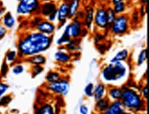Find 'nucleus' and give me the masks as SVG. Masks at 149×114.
Returning a JSON list of instances; mask_svg holds the SVG:
<instances>
[{
  "mask_svg": "<svg viewBox=\"0 0 149 114\" xmlns=\"http://www.w3.org/2000/svg\"><path fill=\"white\" fill-rule=\"evenodd\" d=\"M52 43V37L37 31L26 34L19 40L17 44L21 56L30 57L48 50Z\"/></svg>",
  "mask_w": 149,
  "mask_h": 114,
  "instance_id": "nucleus-1",
  "label": "nucleus"
},
{
  "mask_svg": "<svg viewBox=\"0 0 149 114\" xmlns=\"http://www.w3.org/2000/svg\"><path fill=\"white\" fill-rule=\"evenodd\" d=\"M127 69L122 62L111 63L103 69L102 77L107 82H116L125 76Z\"/></svg>",
  "mask_w": 149,
  "mask_h": 114,
  "instance_id": "nucleus-2",
  "label": "nucleus"
},
{
  "mask_svg": "<svg viewBox=\"0 0 149 114\" xmlns=\"http://www.w3.org/2000/svg\"><path fill=\"white\" fill-rule=\"evenodd\" d=\"M122 94V103L127 109L138 110L142 107L143 101L141 97L133 89L123 87Z\"/></svg>",
  "mask_w": 149,
  "mask_h": 114,
  "instance_id": "nucleus-3",
  "label": "nucleus"
},
{
  "mask_svg": "<svg viewBox=\"0 0 149 114\" xmlns=\"http://www.w3.org/2000/svg\"><path fill=\"white\" fill-rule=\"evenodd\" d=\"M40 0H19L17 7V13L20 16H30L39 13Z\"/></svg>",
  "mask_w": 149,
  "mask_h": 114,
  "instance_id": "nucleus-4",
  "label": "nucleus"
},
{
  "mask_svg": "<svg viewBox=\"0 0 149 114\" xmlns=\"http://www.w3.org/2000/svg\"><path fill=\"white\" fill-rule=\"evenodd\" d=\"M129 27V19L126 15H119L116 16L111 26H110L111 32L115 35H122L128 31Z\"/></svg>",
  "mask_w": 149,
  "mask_h": 114,
  "instance_id": "nucleus-5",
  "label": "nucleus"
},
{
  "mask_svg": "<svg viewBox=\"0 0 149 114\" xmlns=\"http://www.w3.org/2000/svg\"><path fill=\"white\" fill-rule=\"evenodd\" d=\"M83 30L82 23L75 19L73 22L66 26L63 33L70 39H78L83 35Z\"/></svg>",
  "mask_w": 149,
  "mask_h": 114,
  "instance_id": "nucleus-6",
  "label": "nucleus"
},
{
  "mask_svg": "<svg viewBox=\"0 0 149 114\" xmlns=\"http://www.w3.org/2000/svg\"><path fill=\"white\" fill-rule=\"evenodd\" d=\"M47 88L51 92L60 94L61 96H66L70 92V83L65 80H60L54 83H49Z\"/></svg>",
  "mask_w": 149,
  "mask_h": 114,
  "instance_id": "nucleus-7",
  "label": "nucleus"
},
{
  "mask_svg": "<svg viewBox=\"0 0 149 114\" xmlns=\"http://www.w3.org/2000/svg\"><path fill=\"white\" fill-rule=\"evenodd\" d=\"M94 21L95 26L100 29H106L109 27L107 19L106 9L100 8L97 9L95 14L94 15Z\"/></svg>",
  "mask_w": 149,
  "mask_h": 114,
  "instance_id": "nucleus-8",
  "label": "nucleus"
},
{
  "mask_svg": "<svg viewBox=\"0 0 149 114\" xmlns=\"http://www.w3.org/2000/svg\"><path fill=\"white\" fill-rule=\"evenodd\" d=\"M35 28L36 31L41 32L44 35L52 36L55 30V26L52 24V22L43 19L36 26Z\"/></svg>",
  "mask_w": 149,
  "mask_h": 114,
  "instance_id": "nucleus-9",
  "label": "nucleus"
},
{
  "mask_svg": "<svg viewBox=\"0 0 149 114\" xmlns=\"http://www.w3.org/2000/svg\"><path fill=\"white\" fill-rule=\"evenodd\" d=\"M57 10L56 6L53 2H45L43 4H41L39 9V13L43 17H47L50 15L52 13L55 12Z\"/></svg>",
  "mask_w": 149,
  "mask_h": 114,
  "instance_id": "nucleus-10",
  "label": "nucleus"
},
{
  "mask_svg": "<svg viewBox=\"0 0 149 114\" xmlns=\"http://www.w3.org/2000/svg\"><path fill=\"white\" fill-rule=\"evenodd\" d=\"M1 23L7 30H10L14 28L16 24V20L10 12L6 13L1 18Z\"/></svg>",
  "mask_w": 149,
  "mask_h": 114,
  "instance_id": "nucleus-11",
  "label": "nucleus"
},
{
  "mask_svg": "<svg viewBox=\"0 0 149 114\" xmlns=\"http://www.w3.org/2000/svg\"><path fill=\"white\" fill-rule=\"evenodd\" d=\"M68 8L69 3L64 2L57 9V17L56 19L60 23L65 22L66 19L68 17Z\"/></svg>",
  "mask_w": 149,
  "mask_h": 114,
  "instance_id": "nucleus-12",
  "label": "nucleus"
},
{
  "mask_svg": "<svg viewBox=\"0 0 149 114\" xmlns=\"http://www.w3.org/2000/svg\"><path fill=\"white\" fill-rule=\"evenodd\" d=\"M94 9L92 6H87L85 8V17H84V24L86 27L90 29L92 25L93 19H94Z\"/></svg>",
  "mask_w": 149,
  "mask_h": 114,
  "instance_id": "nucleus-13",
  "label": "nucleus"
},
{
  "mask_svg": "<svg viewBox=\"0 0 149 114\" xmlns=\"http://www.w3.org/2000/svg\"><path fill=\"white\" fill-rule=\"evenodd\" d=\"M124 111L123 104L120 101L113 102L106 110L105 114H120Z\"/></svg>",
  "mask_w": 149,
  "mask_h": 114,
  "instance_id": "nucleus-14",
  "label": "nucleus"
},
{
  "mask_svg": "<svg viewBox=\"0 0 149 114\" xmlns=\"http://www.w3.org/2000/svg\"><path fill=\"white\" fill-rule=\"evenodd\" d=\"M81 0H70L69 3L68 17L72 18L77 14Z\"/></svg>",
  "mask_w": 149,
  "mask_h": 114,
  "instance_id": "nucleus-15",
  "label": "nucleus"
},
{
  "mask_svg": "<svg viewBox=\"0 0 149 114\" xmlns=\"http://www.w3.org/2000/svg\"><path fill=\"white\" fill-rule=\"evenodd\" d=\"M28 60L30 63L32 64L33 65H43L46 62V58L43 55L39 54L28 57Z\"/></svg>",
  "mask_w": 149,
  "mask_h": 114,
  "instance_id": "nucleus-16",
  "label": "nucleus"
},
{
  "mask_svg": "<svg viewBox=\"0 0 149 114\" xmlns=\"http://www.w3.org/2000/svg\"><path fill=\"white\" fill-rule=\"evenodd\" d=\"M129 56V51L127 49H123L120 50L111 59V63L122 62L125 60Z\"/></svg>",
  "mask_w": 149,
  "mask_h": 114,
  "instance_id": "nucleus-17",
  "label": "nucleus"
},
{
  "mask_svg": "<svg viewBox=\"0 0 149 114\" xmlns=\"http://www.w3.org/2000/svg\"><path fill=\"white\" fill-rule=\"evenodd\" d=\"M105 87L102 84H98L95 87L94 91H93V96L96 100H99L102 99L103 96L104 94Z\"/></svg>",
  "mask_w": 149,
  "mask_h": 114,
  "instance_id": "nucleus-18",
  "label": "nucleus"
},
{
  "mask_svg": "<svg viewBox=\"0 0 149 114\" xmlns=\"http://www.w3.org/2000/svg\"><path fill=\"white\" fill-rule=\"evenodd\" d=\"M54 58L56 61L60 63H67L70 60V56L68 53L63 52V51H58L55 53Z\"/></svg>",
  "mask_w": 149,
  "mask_h": 114,
  "instance_id": "nucleus-19",
  "label": "nucleus"
},
{
  "mask_svg": "<svg viewBox=\"0 0 149 114\" xmlns=\"http://www.w3.org/2000/svg\"><path fill=\"white\" fill-rule=\"evenodd\" d=\"M35 114H54V111L50 104H45L39 108Z\"/></svg>",
  "mask_w": 149,
  "mask_h": 114,
  "instance_id": "nucleus-20",
  "label": "nucleus"
},
{
  "mask_svg": "<svg viewBox=\"0 0 149 114\" xmlns=\"http://www.w3.org/2000/svg\"><path fill=\"white\" fill-rule=\"evenodd\" d=\"M106 13H107V22L109 27L111 26V24L115 20L116 17V14L114 12L113 8L111 7H109L107 9H106Z\"/></svg>",
  "mask_w": 149,
  "mask_h": 114,
  "instance_id": "nucleus-21",
  "label": "nucleus"
},
{
  "mask_svg": "<svg viewBox=\"0 0 149 114\" xmlns=\"http://www.w3.org/2000/svg\"><path fill=\"white\" fill-rule=\"evenodd\" d=\"M122 91L119 88H113L109 91V96L111 99L119 100L122 98Z\"/></svg>",
  "mask_w": 149,
  "mask_h": 114,
  "instance_id": "nucleus-22",
  "label": "nucleus"
},
{
  "mask_svg": "<svg viewBox=\"0 0 149 114\" xmlns=\"http://www.w3.org/2000/svg\"><path fill=\"white\" fill-rule=\"evenodd\" d=\"M109 105L110 104L109 102V100L104 99V98H102V99L97 100L96 107L100 111H106L109 107Z\"/></svg>",
  "mask_w": 149,
  "mask_h": 114,
  "instance_id": "nucleus-23",
  "label": "nucleus"
},
{
  "mask_svg": "<svg viewBox=\"0 0 149 114\" xmlns=\"http://www.w3.org/2000/svg\"><path fill=\"white\" fill-rule=\"evenodd\" d=\"M60 80L61 76L59 74L57 73V72H50L46 76V81L49 83L56 82V81H60Z\"/></svg>",
  "mask_w": 149,
  "mask_h": 114,
  "instance_id": "nucleus-24",
  "label": "nucleus"
},
{
  "mask_svg": "<svg viewBox=\"0 0 149 114\" xmlns=\"http://www.w3.org/2000/svg\"><path fill=\"white\" fill-rule=\"evenodd\" d=\"M17 57V52L15 50H9L6 54V62L8 63H12L16 60Z\"/></svg>",
  "mask_w": 149,
  "mask_h": 114,
  "instance_id": "nucleus-25",
  "label": "nucleus"
},
{
  "mask_svg": "<svg viewBox=\"0 0 149 114\" xmlns=\"http://www.w3.org/2000/svg\"><path fill=\"white\" fill-rule=\"evenodd\" d=\"M125 8H126L125 2L122 1V2L118 3H116V4L114 5L113 10H114V12H115L116 14L120 15L125 10Z\"/></svg>",
  "mask_w": 149,
  "mask_h": 114,
  "instance_id": "nucleus-26",
  "label": "nucleus"
},
{
  "mask_svg": "<svg viewBox=\"0 0 149 114\" xmlns=\"http://www.w3.org/2000/svg\"><path fill=\"white\" fill-rule=\"evenodd\" d=\"M93 91H94V86L92 83H88L84 89L85 94L88 97H92L93 96Z\"/></svg>",
  "mask_w": 149,
  "mask_h": 114,
  "instance_id": "nucleus-27",
  "label": "nucleus"
},
{
  "mask_svg": "<svg viewBox=\"0 0 149 114\" xmlns=\"http://www.w3.org/2000/svg\"><path fill=\"white\" fill-rule=\"evenodd\" d=\"M146 60V49H144V50H141L139 52L138 58H137V63L139 65H141L145 62Z\"/></svg>",
  "mask_w": 149,
  "mask_h": 114,
  "instance_id": "nucleus-28",
  "label": "nucleus"
},
{
  "mask_svg": "<svg viewBox=\"0 0 149 114\" xmlns=\"http://www.w3.org/2000/svg\"><path fill=\"white\" fill-rule=\"evenodd\" d=\"M78 39H71L70 41V42L67 43V48L70 51H74L76 50L78 47Z\"/></svg>",
  "mask_w": 149,
  "mask_h": 114,
  "instance_id": "nucleus-29",
  "label": "nucleus"
},
{
  "mask_svg": "<svg viewBox=\"0 0 149 114\" xmlns=\"http://www.w3.org/2000/svg\"><path fill=\"white\" fill-rule=\"evenodd\" d=\"M24 71V66L22 65H20V64H18V65H15L14 67H13V70H12V72L15 75H20L21 74H22L23 72Z\"/></svg>",
  "mask_w": 149,
  "mask_h": 114,
  "instance_id": "nucleus-30",
  "label": "nucleus"
},
{
  "mask_svg": "<svg viewBox=\"0 0 149 114\" xmlns=\"http://www.w3.org/2000/svg\"><path fill=\"white\" fill-rule=\"evenodd\" d=\"M43 68L42 67L41 65H34V67H32V76L35 77L38 76L40 74L43 72Z\"/></svg>",
  "mask_w": 149,
  "mask_h": 114,
  "instance_id": "nucleus-31",
  "label": "nucleus"
},
{
  "mask_svg": "<svg viewBox=\"0 0 149 114\" xmlns=\"http://www.w3.org/2000/svg\"><path fill=\"white\" fill-rule=\"evenodd\" d=\"M11 100H12V98H11V97L10 96H2L0 98V107H3V106L7 105Z\"/></svg>",
  "mask_w": 149,
  "mask_h": 114,
  "instance_id": "nucleus-32",
  "label": "nucleus"
},
{
  "mask_svg": "<svg viewBox=\"0 0 149 114\" xmlns=\"http://www.w3.org/2000/svg\"><path fill=\"white\" fill-rule=\"evenodd\" d=\"M8 89L9 87L8 85L5 83H0V98L5 94Z\"/></svg>",
  "mask_w": 149,
  "mask_h": 114,
  "instance_id": "nucleus-33",
  "label": "nucleus"
},
{
  "mask_svg": "<svg viewBox=\"0 0 149 114\" xmlns=\"http://www.w3.org/2000/svg\"><path fill=\"white\" fill-rule=\"evenodd\" d=\"M8 71V63L6 61H4L1 65V74L3 76H4L7 74Z\"/></svg>",
  "mask_w": 149,
  "mask_h": 114,
  "instance_id": "nucleus-34",
  "label": "nucleus"
},
{
  "mask_svg": "<svg viewBox=\"0 0 149 114\" xmlns=\"http://www.w3.org/2000/svg\"><path fill=\"white\" fill-rule=\"evenodd\" d=\"M7 29L4 27V26L0 22V40H1L6 35Z\"/></svg>",
  "mask_w": 149,
  "mask_h": 114,
  "instance_id": "nucleus-35",
  "label": "nucleus"
},
{
  "mask_svg": "<svg viewBox=\"0 0 149 114\" xmlns=\"http://www.w3.org/2000/svg\"><path fill=\"white\" fill-rule=\"evenodd\" d=\"M42 20H43V18L41 17H35L32 20V22H31V25L35 28Z\"/></svg>",
  "mask_w": 149,
  "mask_h": 114,
  "instance_id": "nucleus-36",
  "label": "nucleus"
},
{
  "mask_svg": "<svg viewBox=\"0 0 149 114\" xmlns=\"http://www.w3.org/2000/svg\"><path fill=\"white\" fill-rule=\"evenodd\" d=\"M57 17V10L54 12L53 13H52L50 15H49L48 17H47V21H49V22H54V21L56 19Z\"/></svg>",
  "mask_w": 149,
  "mask_h": 114,
  "instance_id": "nucleus-37",
  "label": "nucleus"
},
{
  "mask_svg": "<svg viewBox=\"0 0 149 114\" xmlns=\"http://www.w3.org/2000/svg\"><path fill=\"white\" fill-rule=\"evenodd\" d=\"M79 111L81 114H88L89 110L88 108L86 107L85 105H81L79 108Z\"/></svg>",
  "mask_w": 149,
  "mask_h": 114,
  "instance_id": "nucleus-38",
  "label": "nucleus"
},
{
  "mask_svg": "<svg viewBox=\"0 0 149 114\" xmlns=\"http://www.w3.org/2000/svg\"><path fill=\"white\" fill-rule=\"evenodd\" d=\"M6 13V8L3 6L2 3H0V19Z\"/></svg>",
  "mask_w": 149,
  "mask_h": 114,
  "instance_id": "nucleus-39",
  "label": "nucleus"
},
{
  "mask_svg": "<svg viewBox=\"0 0 149 114\" xmlns=\"http://www.w3.org/2000/svg\"><path fill=\"white\" fill-rule=\"evenodd\" d=\"M142 94L143 96H144L145 98H147V97H148V89H147V86L144 87V88L143 89Z\"/></svg>",
  "mask_w": 149,
  "mask_h": 114,
  "instance_id": "nucleus-40",
  "label": "nucleus"
},
{
  "mask_svg": "<svg viewBox=\"0 0 149 114\" xmlns=\"http://www.w3.org/2000/svg\"><path fill=\"white\" fill-rule=\"evenodd\" d=\"M125 0H111V2L113 5L116 4V3H120V2H122V1H124Z\"/></svg>",
  "mask_w": 149,
  "mask_h": 114,
  "instance_id": "nucleus-41",
  "label": "nucleus"
},
{
  "mask_svg": "<svg viewBox=\"0 0 149 114\" xmlns=\"http://www.w3.org/2000/svg\"><path fill=\"white\" fill-rule=\"evenodd\" d=\"M140 1L143 5H146L147 3V0H140Z\"/></svg>",
  "mask_w": 149,
  "mask_h": 114,
  "instance_id": "nucleus-42",
  "label": "nucleus"
},
{
  "mask_svg": "<svg viewBox=\"0 0 149 114\" xmlns=\"http://www.w3.org/2000/svg\"><path fill=\"white\" fill-rule=\"evenodd\" d=\"M120 114H130L129 113H127V112H125V111H122V112H121V113H120Z\"/></svg>",
  "mask_w": 149,
  "mask_h": 114,
  "instance_id": "nucleus-43",
  "label": "nucleus"
},
{
  "mask_svg": "<svg viewBox=\"0 0 149 114\" xmlns=\"http://www.w3.org/2000/svg\"><path fill=\"white\" fill-rule=\"evenodd\" d=\"M97 114H105V113H97Z\"/></svg>",
  "mask_w": 149,
  "mask_h": 114,
  "instance_id": "nucleus-44",
  "label": "nucleus"
},
{
  "mask_svg": "<svg viewBox=\"0 0 149 114\" xmlns=\"http://www.w3.org/2000/svg\"><path fill=\"white\" fill-rule=\"evenodd\" d=\"M24 114H26V113H24Z\"/></svg>",
  "mask_w": 149,
  "mask_h": 114,
  "instance_id": "nucleus-45",
  "label": "nucleus"
}]
</instances>
